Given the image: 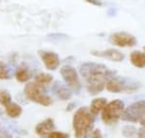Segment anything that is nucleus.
<instances>
[{
    "instance_id": "2eb2a0df",
    "label": "nucleus",
    "mask_w": 145,
    "mask_h": 138,
    "mask_svg": "<svg viewBox=\"0 0 145 138\" xmlns=\"http://www.w3.org/2000/svg\"><path fill=\"white\" fill-rule=\"evenodd\" d=\"M16 78L20 83L27 82L31 78V71H30L29 68L25 64L20 65L17 69V71H16Z\"/></svg>"
},
{
    "instance_id": "b1692460",
    "label": "nucleus",
    "mask_w": 145,
    "mask_h": 138,
    "mask_svg": "<svg viewBox=\"0 0 145 138\" xmlns=\"http://www.w3.org/2000/svg\"><path fill=\"white\" fill-rule=\"evenodd\" d=\"M48 37H50V38H54V39H64V38H68L67 35L65 34H50L48 35Z\"/></svg>"
},
{
    "instance_id": "c85d7f7f",
    "label": "nucleus",
    "mask_w": 145,
    "mask_h": 138,
    "mask_svg": "<svg viewBox=\"0 0 145 138\" xmlns=\"http://www.w3.org/2000/svg\"><path fill=\"white\" fill-rule=\"evenodd\" d=\"M6 138H11V137H6Z\"/></svg>"
},
{
    "instance_id": "423d86ee",
    "label": "nucleus",
    "mask_w": 145,
    "mask_h": 138,
    "mask_svg": "<svg viewBox=\"0 0 145 138\" xmlns=\"http://www.w3.org/2000/svg\"><path fill=\"white\" fill-rule=\"evenodd\" d=\"M24 94L27 99L43 106H50L52 99L46 93V88L37 85L35 82L28 83L24 86Z\"/></svg>"
},
{
    "instance_id": "f8f14e48",
    "label": "nucleus",
    "mask_w": 145,
    "mask_h": 138,
    "mask_svg": "<svg viewBox=\"0 0 145 138\" xmlns=\"http://www.w3.org/2000/svg\"><path fill=\"white\" fill-rule=\"evenodd\" d=\"M52 92L61 100H69L72 97L71 88L59 81H56L54 85L52 86Z\"/></svg>"
},
{
    "instance_id": "f03ea898",
    "label": "nucleus",
    "mask_w": 145,
    "mask_h": 138,
    "mask_svg": "<svg viewBox=\"0 0 145 138\" xmlns=\"http://www.w3.org/2000/svg\"><path fill=\"white\" fill-rule=\"evenodd\" d=\"M95 119L88 107H80L72 117V128L76 138H90L94 129Z\"/></svg>"
},
{
    "instance_id": "cd10ccee",
    "label": "nucleus",
    "mask_w": 145,
    "mask_h": 138,
    "mask_svg": "<svg viewBox=\"0 0 145 138\" xmlns=\"http://www.w3.org/2000/svg\"><path fill=\"white\" fill-rule=\"evenodd\" d=\"M143 51H144V53H145V47H143Z\"/></svg>"
},
{
    "instance_id": "6ab92c4d",
    "label": "nucleus",
    "mask_w": 145,
    "mask_h": 138,
    "mask_svg": "<svg viewBox=\"0 0 145 138\" xmlns=\"http://www.w3.org/2000/svg\"><path fill=\"white\" fill-rule=\"evenodd\" d=\"M11 76L10 69L6 66L3 61H0V80H9Z\"/></svg>"
},
{
    "instance_id": "9b49d317",
    "label": "nucleus",
    "mask_w": 145,
    "mask_h": 138,
    "mask_svg": "<svg viewBox=\"0 0 145 138\" xmlns=\"http://www.w3.org/2000/svg\"><path fill=\"white\" fill-rule=\"evenodd\" d=\"M54 121L51 118H48L46 120L41 121L35 127V132L41 138H48V134L54 129Z\"/></svg>"
},
{
    "instance_id": "1a4fd4ad",
    "label": "nucleus",
    "mask_w": 145,
    "mask_h": 138,
    "mask_svg": "<svg viewBox=\"0 0 145 138\" xmlns=\"http://www.w3.org/2000/svg\"><path fill=\"white\" fill-rule=\"evenodd\" d=\"M42 61L44 62L46 69L48 70H55L60 65V58L58 55L54 52L50 51H39L38 52Z\"/></svg>"
},
{
    "instance_id": "dca6fc26",
    "label": "nucleus",
    "mask_w": 145,
    "mask_h": 138,
    "mask_svg": "<svg viewBox=\"0 0 145 138\" xmlns=\"http://www.w3.org/2000/svg\"><path fill=\"white\" fill-rule=\"evenodd\" d=\"M53 77L48 73H39L38 75H36L35 77V83L38 86H42L44 88H46L52 82Z\"/></svg>"
},
{
    "instance_id": "bb28decb",
    "label": "nucleus",
    "mask_w": 145,
    "mask_h": 138,
    "mask_svg": "<svg viewBox=\"0 0 145 138\" xmlns=\"http://www.w3.org/2000/svg\"><path fill=\"white\" fill-rule=\"evenodd\" d=\"M107 14H108V16H114V15H115V14H116L115 9H113V8L109 9V10L107 11Z\"/></svg>"
},
{
    "instance_id": "39448f33",
    "label": "nucleus",
    "mask_w": 145,
    "mask_h": 138,
    "mask_svg": "<svg viewBox=\"0 0 145 138\" xmlns=\"http://www.w3.org/2000/svg\"><path fill=\"white\" fill-rule=\"evenodd\" d=\"M121 120L129 123H145V100H138L124 109Z\"/></svg>"
},
{
    "instance_id": "412c9836",
    "label": "nucleus",
    "mask_w": 145,
    "mask_h": 138,
    "mask_svg": "<svg viewBox=\"0 0 145 138\" xmlns=\"http://www.w3.org/2000/svg\"><path fill=\"white\" fill-rule=\"evenodd\" d=\"M48 138H70V135L61 131H51L48 134Z\"/></svg>"
},
{
    "instance_id": "4be33fe9",
    "label": "nucleus",
    "mask_w": 145,
    "mask_h": 138,
    "mask_svg": "<svg viewBox=\"0 0 145 138\" xmlns=\"http://www.w3.org/2000/svg\"><path fill=\"white\" fill-rule=\"evenodd\" d=\"M90 138H104V136H103L102 131H101L99 128H96V129L93 130L92 133H91Z\"/></svg>"
},
{
    "instance_id": "5701e85b",
    "label": "nucleus",
    "mask_w": 145,
    "mask_h": 138,
    "mask_svg": "<svg viewBox=\"0 0 145 138\" xmlns=\"http://www.w3.org/2000/svg\"><path fill=\"white\" fill-rule=\"evenodd\" d=\"M137 138H145V123L141 125V127L137 130Z\"/></svg>"
},
{
    "instance_id": "aec40b11",
    "label": "nucleus",
    "mask_w": 145,
    "mask_h": 138,
    "mask_svg": "<svg viewBox=\"0 0 145 138\" xmlns=\"http://www.w3.org/2000/svg\"><path fill=\"white\" fill-rule=\"evenodd\" d=\"M10 102H12V97H11L10 93L4 90H0V104L5 107L6 105L9 104Z\"/></svg>"
},
{
    "instance_id": "9d476101",
    "label": "nucleus",
    "mask_w": 145,
    "mask_h": 138,
    "mask_svg": "<svg viewBox=\"0 0 145 138\" xmlns=\"http://www.w3.org/2000/svg\"><path fill=\"white\" fill-rule=\"evenodd\" d=\"M91 53L95 57H103L106 59L111 60V61H117L120 62L124 60L125 55L122 53L120 51L116 50V49H107V50L104 51H98V50H93L91 51Z\"/></svg>"
},
{
    "instance_id": "a878e982",
    "label": "nucleus",
    "mask_w": 145,
    "mask_h": 138,
    "mask_svg": "<svg viewBox=\"0 0 145 138\" xmlns=\"http://www.w3.org/2000/svg\"><path fill=\"white\" fill-rule=\"evenodd\" d=\"M74 107H76V104H74V103H70V104H68L66 110H67V111H72Z\"/></svg>"
},
{
    "instance_id": "7ed1b4c3",
    "label": "nucleus",
    "mask_w": 145,
    "mask_h": 138,
    "mask_svg": "<svg viewBox=\"0 0 145 138\" xmlns=\"http://www.w3.org/2000/svg\"><path fill=\"white\" fill-rule=\"evenodd\" d=\"M106 88L108 92L113 93L132 92L138 90L140 88V84L131 78H123L115 75L107 82Z\"/></svg>"
},
{
    "instance_id": "f3484780",
    "label": "nucleus",
    "mask_w": 145,
    "mask_h": 138,
    "mask_svg": "<svg viewBox=\"0 0 145 138\" xmlns=\"http://www.w3.org/2000/svg\"><path fill=\"white\" fill-rule=\"evenodd\" d=\"M5 111H6L7 115L9 117H11V118H18V117H20L22 115V108L18 104L12 101L5 106Z\"/></svg>"
},
{
    "instance_id": "4468645a",
    "label": "nucleus",
    "mask_w": 145,
    "mask_h": 138,
    "mask_svg": "<svg viewBox=\"0 0 145 138\" xmlns=\"http://www.w3.org/2000/svg\"><path fill=\"white\" fill-rule=\"evenodd\" d=\"M106 103H107V100H106V98H105V97H98V98L93 99L92 101H91L90 108H89L91 113L94 116H97L98 114L103 111V109L105 108Z\"/></svg>"
},
{
    "instance_id": "ddd939ff",
    "label": "nucleus",
    "mask_w": 145,
    "mask_h": 138,
    "mask_svg": "<svg viewBox=\"0 0 145 138\" xmlns=\"http://www.w3.org/2000/svg\"><path fill=\"white\" fill-rule=\"evenodd\" d=\"M131 63L137 68H144L145 67V53L139 51H134L130 55Z\"/></svg>"
},
{
    "instance_id": "f257e3e1",
    "label": "nucleus",
    "mask_w": 145,
    "mask_h": 138,
    "mask_svg": "<svg viewBox=\"0 0 145 138\" xmlns=\"http://www.w3.org/2000/svg\"><path fill=\"white\" fill-rule=\"evenodd\" d=\"M79 74L86 82L87 92L92 95L103 92L107 82L117 75L106 65L97 62H84L79 66Z\"/></svg>"
},
{
    "instance_id": "a211bd4d",
    "label": "nucleus",
    "mask_w": 145,
    "mask_h": 138,
    "mask_svg": "<svg viewBox=\"0 0 145 138\" xmlns=\"http://www.w3.org/2000/svg\"><path fill=\"white\" fill-rule=\"evenodd\" d=\"M137 133V129L134 125H125L122 128V135L126 138H134Z\"/></svg>"
},
{
    "instance_id": "393cba45",
    "label": "nucleus",
    "mask_w": 145,
    "mask_h": 138,
    "mask_svg": "<svg viewBox=\"0 0 145 138\" xmlns=\"http://www.w3.org/2000/svg\"><path fill=\"white\" fill-rule=\"evenodd\" d=\"M85 1L88 2V3H90V4H92V5L98 6V7H101L103 5V3H102L101 0H85Z\"/></svg>"
},
{
    "instance_id": "0eeeda50",
    "label": "nucleus",
    "mask_w": 145,
    "mask_h": 138,
    "mask_svg": "<svg viewBox=\"0 0 145 138\" xmlns=\"http://www.w3.org/2000/svg\"><path fill=\"white\" fill-rule=\"evenodd\" d=\"M63 80L66 83V85L74 92H78L81 88V83L79 80L78 71L71 65H64L60 69Z\"/></svg>"
},
{
    "instance_id": "6e6552de",
    "label": "nucleus",
    "mask_w": 145,
    "mask_h": 138,
    "mask_svg": "<svg viewBox=\"0 0 145 138\" xmlns=\"http://www.w3.org/2000/svg\"><path fill=\"white\" fill-rule=\"evenodd\" d=\"M108 40L113 46L121 47V48L134 47L137 45V38L134 35L124 31H118L111 33L109 35Z\"/></svg>"
},
{
    "instance_id": "20e7f679",
    "label": "nucleus",
    "mask_w": 145,
    "mask_h": 138,
    "mask_svg": "<svg viewBox=\"0 0 145 138\" xmlns=\"http://www.w3.org/2000/svg\"><path fill=\"white\" fill-rule=\"evenodd\" d=\"M125 104L122 100L114 99L106 103L102 111V121L107 125H112L120 120Z\"/></svg>"
}]
</instances>
